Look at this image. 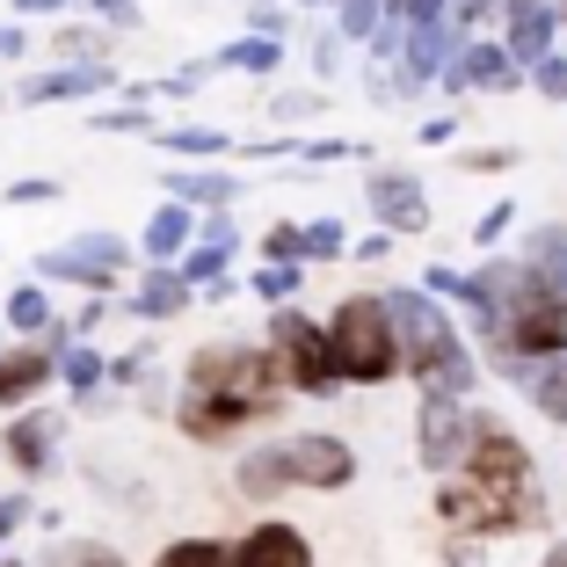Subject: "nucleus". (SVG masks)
Returning a JSON list of instances; mask_svg holds the SVG:
<instances>
[{
  "label": "nucleus",
  "mask_w": 567,
  "mask_h": 567,
  "mask_svg": "<svg viewBox=\"0 0 567 567\" xmlns=\"http://www.w3.org/2000/svg\"><path fill=\"white\" fill-rule=\"evenodd\" d=\"M473 436H481V415L451 393H422V415H415V458L430 473H466L473 458Z\"/></svg>",
  "instance_id": "6"
},
{
  "label": "nucleus",
  "mask_w": 567,
  "mask_h": 567,
  "mask_svg": "<svg viewBox=\"0 0 567 567\" xmlns=\"http://www.w3.org/2000/svg\"><path fill=\"white\" fill-rule=\"evenodd\" d=\"M502 22H509V59H517V66H538V59H553V8L546 0H509V8H502Z\"/></svg>",
  "instance_id": "17"
},
{
  "label": "nucleus",
  "mask_w": 567,
  "mask_h": 567,
  "mask_svg": "<svg viewBox=\"0 0 567 567\" xmlns=\"http://www.w3.org/2000/svg\"><path fill=\"white\" fill-rule=\"evenodd\" d=\"M0 306H8V328H16V334H51V299H44V284H16Z\"/></svg>",
  "instance_id": "27"
},
{
  "label": "nucleus",
  "mask_w": 567,
  "mask_h": 567,
  "mask_svg": "<svg viewBox=\"0 0 567 567\" xmlns=\"http://www.w3.org/2000/svg\"><path fill=\"white\" fill-rule=\"evenodd\" d=\"M59 436H66V415L22 408V415L0 430V451H8V466H16V473H44L51 458H59Z\"/></svg>",
  "instance_id": "9"
},
{
  "label": "nucleus",
  "mask_w": 567,
  "mask_h": 567,
  "mask_svg": "<svg viewBox=\"0 0 567 567\" xmlns=\"http://www.w3.org/2000/svg\"><path fill=\"white\" fill-rule=\"evenodd\" d=\"M146 364H153V357H110V379H117V385H138V379H146Z\"/></svg>",
  "instance_id": "41"
},
{
  "label": "nucleus",
  "mask_w": 567,
  "mask_h": 567,
  "mask_svg": "<svg viewBox=\"0 0 567 567\" xmlns=\"http://www.w3.org/2000/svg\"><path fill=\"white\" fill-rule=\"evenodd\" d=\"M0 567H22V560H0Z\"/></svg>",
  "instance_id": "53"
},
{
  "label": "nucleus",
  "mask_w": 567,
  "mask_h": 567,
  "mask_svg": "<svg viewBox=\"0 0 567 567\" xmlns=\"http://www.w3.org/2000/svg\"><path fill=\"white\" fill-rule=\"evenodd\" d=\"M269 357L284 364V379L299 385V393H334L342 385V371H334V342H328V328H313V320L299 313V306H277L269 313Z\"/></svg>",
  "instance_id": "5"
},
{
  "label": "nucleus",
  "mask_w": 567,
  "mask_h": 567,
  "mask_svg": "<svg viewBox=\"0 0 567 567\" xmlns=\"http://www.w3.org/2000/svg\"><path fill=\"white\" fill-rule=\"evenodd\" d=\"M458 161H466L473 175H495V167H509V153H495V146H487V153H458Z\"/></svg>",
  "instance_id": "44"
},
{
  "label": "nucleus",
  "mask_w": 567,
  "mask_h": 567,
  "mask_svg": "<svg viewBox=\"0 0 567 567\" xmlns=\"http://www.w3.org/2000/svg\"><path fill=\"white\" fill-rule=\"evenodd\" d=\"M451 59H458V22H422L408 30V51H401V87H422V81H444Z\"/></svg>",
  "instance_id": "14"
},
{
  "label": "nucleus",
  "mask_w": 567,
  "mask_h": 567,
  "mask_svg": "<svg viewBox=\"0 0 567 567\" xmlns=\"http://www.w3.org/2000/svg\"><path fill=\"white\" fill-rule=\"evenodd\" d=\"M284 30H291V16H284L277 0H255V8H248V37H269V44H284Z\"/></svg>",
  "instance_id": "36"
},
{
  "label": "nucleus",
  "mask_w": 567,
  "mask_h": 567,
  "mask_svg": "<svg viewBox=\"0 0 567 567\" xmlns=\"http://www.w3.org/2000/svg\"><path fill=\"white\" fill-rule=\"evenodd\" d=\"M212 66H226V73H277L284 66V44H269V37H234Z\"/></svg>",
  "instance_id": "26"
},
{
  "label": "nucleus",
  "mask_w": 567,
  "mask_h": 567,
  "mask_svg": "<svg viewBox=\"0 0 567 567\" xmlns=\"http://www.w3.org/2000/svg\"><path fill=\"white\" fill-rule=\"evenodd\" d=\"M379 30H385V0H342L334 8V37L342 44H371Z\"/></svg>",
  "instance_id": "28"
},
{
  "label": "nucleus",
  "mask_w": 567,
  "mask_h": 567,
  "mask_svg": "<svg viewBox=\"0 0 567 567\" xmlns=\"http://www.w3.org/2000/svg\"><path fill=\"white\" fill-rule=\"evenodd\" d=\"M262 255H269V262H284V269H299L306 262V226H299V218H277V226L262 234Z\"/></svg>",
  "instance_id": "31"
},
{
  "label": "nucleus",
  "mask_w": 567,
  "mask_h": 567,
  "mask_svg": "<svg viewBox=\"0 0 567 567\" xmlns=\"http://www.w3.org/2000/svg\"><path fill=\"white\" fill-rule=\"evenodd\" d=\"M87 132H153L146 102H132V110H102V117H87Z\"/></svg>",
  "instance_id": "37"
},
{
  "label": "nucleus",
  "mask_w": 567,
  "mask_h": 567,
  "mask_svg": "<svg viewBox=\"0 0 567 567\" xmlns=\"http://www.w3.org/2000/svg\"><path fill=\"white\" fill-rule=\"evenodd\" d=\"M234 487H240V495H255V502L284 495V487H299V473H291V444L248 451V458H240V473H234Z\"/></svg>",
  "instance_id": "20"
},
{
  "label": "nucleus",
  "mask_w": 567,
  "mask_h": 567,
  "mask_svg": "<svg viewBox=\"0 0 567 567\" xmlns=\"http://www.w3.org/2000/svg\"><path fill=\"white\" fill-rule=\"evenodd\" d=\"M385 306H393V328H401V357L408 371L422 379V393H451V401H466L473 385V350L458 342V328H451V313L422 291V284H408V291H385Z\"/></svg>",
  "instance_id": "2"
},
{
  "label": "nucleus",
  "mask_w": 567,
  "mask_h": 567,
  "mask_svg": "<svg viewBox=\"0 0 567 567\" xmlns=\"http://www.w3.org/2000/svg\"><path fill=\"white\" fill-rule=\"evenodd\" d=\"M524 73H517V59H509V44H466L458 59H451V73H444V87L451 95H466V87H487V95H509Z\"/></svg>",
  "instance_id": "12"
},
{
  "label": "nucleus",
  "mask_w": 567,
  "mask_h": 567,
  "mask_svg": "<svg viewBox=\"0 0 567 567\" xmlns=\"http://www.w3.org/2000/svg\"><path fill=\"white\" fill-rule=\"evenodd\" d=\"M371 212H379V234H422L430 226V197H422L415 175H401V167H379L364 183Z\"/></svg>",
  "instance_id": "8"
},
{
  "label": "nucleus",
  "mask_w": 567,
  "mask_h": 567,
  "mask_svg": "<svg viewBox=\"0 0 567 567\" xmlns=\"http://www.w3.org/2000/svg\"><path fill=\"white\" fill-rule=\"evenodd\" d=\"M161 567H234V546H218V538H183V546H167Z\"/></svg>",
  "instance_id": "30"
},
{
  "label": "nucleus",
  "mask_w": 567,
  "mask_h": 567,
  "mask_svg": "<svg viewBox=\"0 0 567 567\" xmlns=\"http://www.w3.org/2000/svg\"><path fill=\"white\" fill-rule=\"evenodd\" d=\"M436 517H444L458 538H495V532H517V524L538 517V487L532 495H502V487L458 473V481L436 487Z\"/></svg>",
  "instance_id": "4"
},
{
  "label": "nucleus",
  "mask_w": 567,
  "mask_h": 567,
  "mask_svg": "<svg viewBox=\"0 0 567 567\" xmlns=\"http://www.w3.org/2000/svg\"><path fill=\"white\" fill-rule=\"evenodd\" d=\"M22 51H30V37H22L16 22H0V59H22Z\"/></svg>",
  "instance_id": "46"
},
{
  "label": "nucleus",
  "mask_w": 567,
  "mask_h": 567,
  "mask_svg": "<svg viewBox=\"0 0 567 567\" xmlns=\"http://www.w3.org/2000/svg\"><path fill=\"white\" fill-rule=\"evenodd\" d=\"M502 234H509V204H495V212L473 226V240H481V248H487V240H502Z\"/></svg>",
  "instance_id": "42"
},
{
  "label": "nucleus",
  "mask_w": 567,
  "mask_h": 567,
  "mask_svg": "<svg viewBox=\"0 0 567 567\" xmlns=\"http://www.w3.org/2000/svg\"><path fill=\"white\" fill-rule=\"evenodd\" d=\"M451 132H458L451 117H430V124H422V146H451Z\"/></svg>",
  "instance_id": "47"
},
{
  "label": "nucleus",
  "mask_w": 567,
  "mask_h": 567,
  "mask_svg": "<svg viewBox=\"0 0 567 567\" xmlns=\"http://www.w3.org/2000/svg\"><path fill=\"white\" fill-rule=\"evenodd\" d=\"M51 379H59V357H51V350H0V408H16V415H22Z\"/></svg>",
  "instance_id": "15"
},
{
  "label": "nucleus",
  "mask_w": 567,
  "mask_h": 567,
  "mask_svg": "<svg viewBox=\"0 0 567 567\" xmlns=\"http://www.w3.org/2000/svg\"><path fill=\"white\" fill-rule=\"evenodd\" d=\"M334 255H357L350 234H342V218H313L306 226V262H334Z\"/></svg>",
  "instance_id": "33"
},
{
  "label": "nucleus",
  "mask_w": 567,
  "mask_h": 567,
  "mask_svg": "<svg viewBox=\"0 0 567 567\" xmlns=\"http://www.w3.org/2000/svg\"><path fill=\"white\" fill-rule=\"evenodd\" d=\"M197 226H204V218L189 212V204H161V212L146 218V234H138L146 269H183V255L197 248Z\"/></svg>",
  "instance_id": "11"
},
{
  "label": "nucleus",
  "mask_w": 567,
  "mask_h": 567,
  "mask_svg": "<svg viewBox=\"0 0 567 567\" xmlns=\"http://www.w3.org/2000/svg\"><path fill=\"white\" fill-rule=\"evenodd\" d=\"M73 248L95 255V262H102V269H117V277L132 269V240H117V234H73Z\"/></svg>",
  "instance_id": "34"
},
{
  "label": "nucleus",
  "mask_w": 567,
  "mask_h": 567,
  "mask_svg": "<svg viewBox=\"0 0 567 567\" xmlns=\"http://www.w3.org/2000/svg\"><path fill=\"white\" fill-rule=\"evenodd\" d=\"M234 255H240V226H234V212H204L197 248L183 255V277L204 291V284H218V277H226V262H234Z\"/></svg>",
  "instance_id": "13"
},
{
  "label": "nucleus",
  "mask_w": 567,
  "mask_h": 567,
  "mask_svg": "<svg viewBox=\"0 0 567 567\" xmlns=\"http://www.w3.org/2000/svg\"><path fill=\"white\" fill-rule=\"evenodd\" d=\"M357 255H364V262H379V255H393V234H364V240H357Z\"/></svg>",
  "instance_id": "48"
},
{
  "label": "nucleus",
  "mask_w": 567,
  "mask_h": 567,
  "mask_svg": "<svg viewBox=\"0 0 567 567\" xmlns=\"http://www.w3.org/2000/svg\"><path fill=\"white\" fill-rule=\"evenodd\" d=\"M509 379H517L524 393H532V408H538V415L567 430V357H546V364H517Z\"/></svg>",
  "instance_id": "23"
},
{
  "label": "nucleus",
  "mask_w": 567,
  "mask_h": 567,
  "mask_svg": "<svg viewBox=\"0 0 567 567\" xmlns=\"http://www.w3.org/2000/svg\"><path fill=\"white\" fill-rule=\"evenodd\" d=\"M255 299H269V306H284V299H299V269H284V262L255 269Z\"/></svg>",
  "instance_id": "35"
},
{
  "label": "nucleus",
  "mask_w": 567,
  "mask_h": 567,
  "mask_svg": "<svg viewBox=\"0 0 567 567\" xmlns=\"http://www.w3.org/2000/svg\"><path fill=\"white\" fill-rule=\"evenodd\" d=\"M524 262H532L553 291H567V226H538L532 248H524Z\"/></svg>",
  "instance_id": "25"
},
{
  "label": "nucleus",
  "mask_w": 567,
  "mask_h": 567,
  "mask_svg": "<svg viewBox=\"0 0 567 567\" xmlns=\"http://www.w3.org/2000/svg\"><path fill=\"white\" fill-rule=\"evenodd\" d=\"M44 567H124L110 546H95V538H66V546H51Z\"/></svg>",
  "instance_id": "32"
},
{
  "label": "nucleus",
  "mask_w": 567,
  "mask_h": 567,
  "mask_svg": "<svg viewBox=\"0 0 567 567\" xmlns=\"http://www.w3.org/2000/svg\"><path fill=\"white\" fill-rule=\"evenodd\" d=\"M284 444H291V473H299V487H350L357 481V451L342 444V436H284Z\"/></svg>",
  "instance_id": "10"
},
{
  "label": "nucleus",
  "mask_w": 567,
  "mask_h": 567,
  "mask_svg": "<svg viewBox=\"0 0 567 567\" xmlns=\"http://www.w3.org/2000/svg\"><path fill=\"white\" fill-rule=\"evenodd\" d=\"M284 364L269 357V342H204L183 371V408H175V430L197 436V444H226L240 422L277 415L284 401Z\"/></svg>",
  "instance_id": "1"
},
{
  "label": "nucleus",
  "mask_w": 567,
  "mask_h": 567,
  "mask_svg": "<svg viewBox=\"0 0 567 567\" xmlns=\"http://www.w3.org/2000/svg\"><path fill=\"white\" fill-rule=\"evenodd\" d=\"M334 59H342V37L328 30V37H320V44H313V66H320V73H334Z\"/></svg>",
  "instance_id": "45"
},
{
  "label": "nucleus",
  "mask_w": 567,
  "mask_h": 567,
  "mask_svg": "<svg viewBox=\"0 0 567 567\" xmlns=\"http://www.w3.org/2000/svg\"><path fill=\"white\" fill-rule=\"evenodd\" d=\"M30 517H37V502H30V495H0V538H16Z\"/></svg>",
  "instance_id": "40"
},
{
  "label": "nucleus",
  "mask_w": 567,
  "mask_h": 567,
  "mask_svg": "<svg viewBox=\"0 0 567 567\" xmlns=\"http://www.w3.org/2000/svg\"><path fill=\"white\" fill-rule=\"evenodd\" d=\"M546 567H567V538H560V546H553V553H546Z\"/></svg>",
  "instance_id": "50"
},
{
  "label": "nucleus",
  "mask_w": 567,
  "mask_h": 567,
  "mask_svg": "<svg viewBox=\"0 0 567 567\" xmlns=\"http://www.w3.org/2000/svg\"><path fill=\"white\" fill-rule=\"evenodd\" d=\"M44 8H66V0H16V16H44Z\"/></svg>",
  "instance_id": "49"
},
{
  "label": "nucleus",
  "mask_w": 567,
  "mask_h": 567,
  "mask_svg": "<svg viewBox=\"0 0 567 567\" xmlns=\"http://www.w3.org/2000/svg\"><path fill=\"white\" fill-rule=\"evenodd\" d=\"M59 379H66V385H73V393H95V385H102V379H110V357H102V350H95V342H73V350H66V357H59Z\"/></svg>",
  "instance_id": "29"
},
{
  "label": "nucleus",
  "mask_w": 567,
  "mask_h": 567,
  "mask_svg": "<svg viewBox=\"0 0 567 567\" xmlns=\"http://www.w3.org/2000/svg\"><path fill=\"white\" fill-rule=\"evenodd\" d=\"M37 277H51V284H73V291H95V299H102V291L117 284V269H102L95 255H81V248L66 240V248H44V255H37Z\"/></svg>",
  "instance_id": "22"
},
{
  "label": "nucleus",
  "mask_w": 567,
  "mask_h": 567,
  "mask_svg": "<svg viewBox=\"0 0 567 567\" xmlns=\"http://www.w3.org/2000/svg\"><path fill=\"white\" fill-rule=\"evenodd\" d=\"M320 95H277V117H313Z\"/></svg>",
  "instance_id": "43"
},
{
  "label": "nucleus",
  "mask_w": 567,
  "mask_h": 567,
  "mask_svg": "<svg viewBox=\"0 0 567 567\" xmlns=\"http://www.w3.org/2000/svg\"><path fill=\"white\" fill-rule=\"evenodd\" d=\"M189 299H197V284H189L183 269H146V277H138V291H132V313L138 320H175Z\"/></svg>",
  "instance_id": "21"
},
{
  "label": "nucleus",
  "mask_w": 567,
  "mask_h": 567,
  "mask_svg": "<svg viewBox=\"0 0 567 567\" xmlns=\"http://www.w3.org/2000/svg\"><path fill=\"white\" fill-rule=\"evenodd\" d=\"M328 342H334V371H342V385H385L393 371H408L401 328H393V306H385V299H364V291L334 306Z\"/></svg>",
  "instance_id": "3"
},
{
  "label": "nucleus",
  "mask_w": 567,
  "mask_h": 567,
  "mask_svg": "<svg viewBox=\"0 0 567 567\" xmlns=\"http://www.w3.org/2000/svg\"><path fill=\"white\" fill-rule=\"evenodd\" d=\"M102 87H117V66H59V73L22 81L16 95L22 102H87V95H102Z\"/></svg>",
  "instance_id": "19"
},
{
  "label": "nucleus",
  "mask_w": 567,
  "mask_h": 567,
  "mask_svg": "<svg viewBox=\"0 0 567 567\" xmlns=\"http://www.w3.org/2000/svg\"><path fill=\"white\" fill-rule=\"evenodd\" d=\"M553 8H560V22H567V0H553Z\"/></svg>",
  "instance_id": "52"
},
{
  "label": "nucleus",
  "mask_w": 567,
  "mask_h": 567,
  "mask_svg": "<svg viewBox=\"0 0 567 567\" xmlns=\"http://www.w3.org/2000/svg\"><path fill=\"white\" fill-rule=\"evenodd\" d=\"M234 567H313V546H306V532H291V524H255L234 546Z\"/></svg>",
  "instance_id": "16"
},
{
  "label": "nucleus",
  "mask_w": 567,
  "mask_h": 567,
  "mask_svg": "<svg viewBox=\"0 0 567 567\" xmlns=\"http://www.w3.org/2000/svg\"><path fill=\"white\" fill-rule=\"evenodd\" d=\"M167 204H189V212H234L240 183L234 175H218V167H167Z\"/></svg>",
  "instance_id": "18"
},
{
  "label": "nucleus",
  "mask_w": 567,
  "mask_h": 567,
  "mask_svg": "<svg viewBox=\"0 0 567 567\" xmlns=\"http://www.w3.org/2000/svg\"><path fill=\"white\" fill-rule=\"evenodd\" d=\"M466 473L487 481V487H502V495H532V451L502 430V422H487V415H481V436H473Z\"/></svg>",
  "instance_id": "7"
},
{
  "label": "nucleus",
  "mask_w": 567,
  "mask_h": 567,
  "mask_svg": "<svg viewBox=\"0 0 567 567\" xmlns=\"http://www.w3.org/2000/svg\"><path fill=\"white\" fill-rule=\"evenodd\" d=\"M153 138H161V153H175L183 167L218 161V153H234V138L218 132V124H183V132H153Z\"/></svg>",
  "instance_id": "24"
},
{
  "label": "nucleus",
  "mask_w": 567,
  "mask_h": 567,
  "mask_svg": "<svg viewBox=\"0 0 567 567\" xmlns=\"http://www.w3.org/2000/svg\"><path fill=\"white\" fill-rule=\"evenodd\" d=\"M532 87H538V95H553V102H567V59H538Z\"/></svg>",
  "instance_id": "38"
},
{
  "label": "nucleus",
  "mask_w": 567,
  "mask_h": 567,
  "mask_svg": "<svg viewBox=\"0 0 567 567\" xmlns=\"http://www.w3.org/2000/svg\"><path fill=\"white\" fill-rule=\"evenodd\" d=\"M306 8H342V0H306Z\"/></svg>",
  "instance_id": "51"
},
{
  "label": "nucleus",
  "mask_w": 567,
  "mask_h": 567,
  "mask_svg": "<svg viewBox=\"0 0 567 567\" xmlns=\"http://www.w3.org/2000/svg\"><path fill=\"white\" fill-rule=\"evenodd\" d=\"M51 197H59L51 175H22V183H8V204H51Z\"/></svg>",
  "instance_id": "39"
}]
</instances>
